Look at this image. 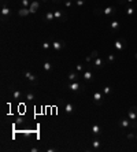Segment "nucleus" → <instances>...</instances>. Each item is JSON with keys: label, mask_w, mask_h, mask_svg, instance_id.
Instances as JSON below:
<instances>
[{"label": "nucleus", "mask_w": 137, "mask_h": 152, "mask_svg": "<svg viewBox=\"0 0 137 152\" xmlns=\"http://www.w3.org/2000/svg\"><path fill=\"white\" fill-rule=\"evenodd\" d=\"M136 8H137V5H133V7H129V5H127L126 8H125V12H126V15L132 16L133 14L136 12Z\"/></svg>", "instance_id": "21"}, {"label": "nucleus", "mask_w": 137, "mask_h": 152, "mask_svg": "<svg viewBox=\"0 0 137 152\" xmlns=\"http://www.w3.org/2000/svg\"><path fill=\"white\" fill-rule=\"evenodd\" d=\"M41 48L44 49V51H48L49 48H52V42H49V41H44L41 44Z\"/></svg>", "instance_id": "25"}, {"label": "nucleus", "mask_w": 137, "mask_h": 152, "mask_svg": "<svg viewBox=\"0 0 137 152\" xmlns=\"http://www.w3.org/2000/svg\"><path fill=\"white\" fill-rule=\"evenodd\" d=\"M101 92H103L104 96H110V94L112 93V88H111V86H104V88L101 89Z\"/></svg>", "instance_id": "24"}, {"label": "nucleus", "mask_w": 137, "mask_h": 152, "mask_svg": "<svg viewBox=\"0 0 137 152\" xmlns=\"http://www.w3.org/2000/svg\"><path fill=\"white\" fill-rule=\"evenodd\" d=\"M126 1H129V3H134L136 0H126Z\"/></svg>", "instance_id": "39"}, {"label": "nucleus", "mask_w": 137, "mask_h": 152, "mask_svg": "<svg viewBox=\"0 0 137 152\" xmlns=\"http://www.w3.org/2000/svg\"><path fill=\"white\" fill-rule=\"evenodd\" d=\"M22 97V93H21V90H14L12 92V99H15V100H19Z\"/></svg>", "instance_id": "26"}, {"label": "nucleus", "mask_w": 137, "mask_h": 152, "mask_svg": "<svg viewBox=\"0 0 137 152\" xmlns=\"http://www.w3.org/2000/svg\"><path fill=\"white\" fill-rule=\"evenodd\" d=\"M67 79H68V82L78 81V73H77V71H70V73L67 74Z\"/></svg>", "instance_id": "17"}, {"label": "nucleus", "mask_w": 137, "mask_h": 152, "mask_svg": "<svg viewBox=\"0 0 137 152\" xmlns=\"http://www.w3.org/2000/svg\"><path fill=\"white\" fill-rule=\"evenodd\" d=\"M136 141H137V134H136Z\"/></svg>", "instance_id": "43"}, {"label": "nucleus", "mask_w": 137, "mask_h": 152, "mask_svg": "<svg viewBox=\"0 0 137 152\" xmlns=\"http://www.w3.org/2000/svg\"><path fill=\"white\" fill-rule=\"evenodd\" d=\"M63 110H64V112H66L67 115H73L74 112H75V105H74L73 103H70V101H67V103L64 104Z\"/></svg>", "instance_id": "10"}, {"label": "nucleus", "mask_w": 137, "mask_h": 152, "mask_svg": "<svg viewBox=\"0 0 137 152\" xmlns=\"http://www.w3.org/2000/svg\"><path fill=\"white\" fill-rule=\"evenodd\" d=\"M67 88L71 90V92H79V90L82 89V85L79 84L78 81H74V82H68Z\"/></svg>", "instance_id": "8"}, {"label": "nucleus", "mask_w": 137, "mask_h": 152, "mask_svg": "<svg viewBox=\"0 0 137 152\" xmlns=\"http://www.w3.org/2000/svg\"><path fill=\"white\" fill-rule=\"evenodd\" d=\"M127 118L130 119V123H132V127L136 129L137 127V105H132L129 111H127Z\"/></svg>", "instance_id": "1"}, {"label": "nucleus", "mask_w": 137, "mask_h": 152, "mask_svg": "<svg viewBox=\"0 0 137 152\" xmlns=\"http://www.w3.org/2000/svg\"><path fill=\"white\" fill-rule=\"evenodd\" d=\"M92 147H93V149H96V151H99L101 147V142L97 140V138H93V141H92Z\"/></svg>", "instance_id": "22"}, {"label": "nucleus", "mask_w": 137, "mask_h": 152, "mask_svg": "<svg viewBox=\"0 0 137 152\" xmlns=\"http://www.w3.org/2000/svg\"><path fill=\"white\" fill-rule=\"evenodd\" d=\"M64 47H66V42L62 41V40H56V41H52V49H53V51H56V52L62 51Z\"/></svg>", "instance_id": "6"}, {"label": "nucleus", "mask_w": 137, "mask_h": 152, "mask_svg": "<svg viewBox=\"0 0 137 152\" xmlns=\"http://www.w3.org/2000/svg\"><path fill=\"white\" fill-rule=\"evenodd\" d=\"M30 3H32V0H21V4H22V7H30Z\"/></svg>", "instance_id": "31"}, {"label": "nucleus", "mask_w": 137, "mask_h": 152, "mask_svg": "<svg viewBox=\"0 0 137 152\" xmlns=\"http://www.w3.org/2000/svg\"><path fill=\"white\" fill-rule=\"evenodd\" d=\"M41 1H44V3H45V1H47V0H41Z\"/></svg>", "instance_id": "42"}, {"label": "nucleus", "mask_w": 137, "mask_h": 152, "mask_svg": "<svg viewBox=\"0 0 137 152\" xmlns=\"http://www.w3.org/2000/svg\"><path fill=\"white\" fill-rule=\"evenodd\" d=\"M104 63H105V60L104 59H101V58H95L93 59V67L95 68H103L104 67Z\"/></svg>", "instance_id": "13"}, {"label": "nucleus", "mask_w": 137, "mask_h": 152, "mask_svg": "<svg viewBox=\"0 0 137 152\" xmlns=\"http://www.w3.org/2000/svg\"><path fill=\"white\" fill-rule=\"evenodd\" d=\"M125 47H126V40H125V38H118V40H115V42H114V48H115L118 52H122V51L125 49Z\"/></svg>", "instance_id": "3"}, {"label": "nucleus", "mask_w": 137, "mask_h": 152, "mask_svg": "<svg viewBox=\"0 0 137 152\" xmlns=\"http://www.w3.org/2000/svg\"><path fill=\"white\" fill-rule=\"evenodd\" d=\"M74 3H75V5H77L78 8H81V7H82V5L85 4V0H75Z\"/></svg>", "instance_id": "32"}, {"label": "nucleus", "mask_w": 137, "mask_h": 152, "mask_svg": "<svg viewBox=\"0 0 137 152\" xmlns=\"http://www.w3.org/2000/svg\"><path fill=\"white\" fill-rule=\"evenodd\" d=\"M92 59H93V58H92V56L89 55V56H86V58H85V62H86V63H90V62H92Z\"/></svg>", "instance_id": "35"}, {"label": "nucleus", "mask_w": 137, "mask_h": 152, "mask_svg": "<svg viewBox=\"0 0 137 152\" xmlns=\"http://www.w3.org/2000/svg\"><path fill=\"white\" fill-rule=\"evenodd\" d=\"M118 125H119V127H121L122 130H126V129H129V127L132 126V123H130V119H129V118H121V119L118 121Z\"/></svg>", "instance_id": "5"}, {"label": "nucleus", "mask_w": 137, "mask_h": 152, "mask_svg": "<svg viewBox=\"0 0 137 152\" xmlns=\"http://www.w3.org/2000/svg\"><path fill=\"white\" fill-rule=\"evenodd\" d=\"M53 15H55V19L59 22H63L67 19V16H66V14H63L62 11H53Z\"/></svg>", "instance_id": "14"}, {"label": "nucleus", "mask_w": 137, "mask_h": 152, "mask_svg": "<svg viewBox=\"0 0 137 152\" xmlns=\"http://www.w3.org/2000/svg\"><path fill=\"white\" fill-rule=\"evenodd\" d=\"M90 131H92V134H93V136L97 137L101 133V127L97 125V123H93V125H92V127H90Z\"/></svg>", "instance_id": "16"}, {"label": "nucleus", "mask_w": 137, "mask_h": 152, "mask_svg": "<svg viewBox=\"0 0 137 152\" xmlns=\"http://www.w3.org/2000/svg\"><path fill=\"white\" fill-rule=\"evenodd\" d=\"M90 56H92L93 59H95V58H97V56H99V51H96V49H93V51L90 52Z\"/></svg>", "instance_id": "33"}, {"label": "nucleus", "mask_w": 137, "mask_h": 152, "mask_svg": "<svg viewBox=\"0 0 137 152\" xmlns=\"http://www.w3.org/2000/svg\"><path fill=\"white\" fill-rule=\"evenodd\" d=\"M115 59H116V55H115V53H108L105 60H107L108 63H111V64H112V63L115 62Z\"/></svg>", "instance_id": "23"}, {"label": "nucleus", "mask_w": 137, "mask_h": 152, "mask_svg": "<svg viewBox=\"0 0 137 152\" xmlns=\"http://www.w3.org/2000/svg\"><path fill=\"white\" fill-rule=\"evenodd\" d=\"M23 75H25V78H26L27 81L30 82V84H37V77L32 73V71H29V70H25V71H23Z\"/></svg>", "instance_id": "7"}, {"label": "nucleus", "mask_w": 137, "mask_h": 152, "mask_svg": "<svg viewBox=\"0 0 137 152\" xmlns=\"http://www.w3.org/2000/svg\"><path fill=\"white\" fill-rule=\"evenodd\" d=\"M38 151H40L38 148H32V149H30V152H38Z\"/></svg>", "instance_id": "38"}, {"label": "nucleus", "mask_w": 137, "mask_h": 152, "mask_svg": "<svg viewBox=\"0 0 137 152\" xmlns=\"http://www.w3.org/2000/svg\"><path fill=\"white\" fill-rule=\"evenodd\" d=\"M59 1H60V0H53V3H59Z\"/></svg>", "instance_id": "40"}, {"label": "nucleus", "mask_w": 137, "mask_h": 152, "mask_svg": "<svg viewBox=\"0 0 137 152\" xmlns=\"http://www.w3.org/2000/svg\"><path fill=\"white\" fill-rule=\"evenodd\" d=\"M93 15L101 16V15H103V10H101V8H99V7H96L95 10H93Z\"/></svg>", "instance_id": "28"}, {"label": "nucleus", "mask_w": 137, "mask_h": 152, "mask_svg": "<svg viewBox=\"0 0 137 152\" xmlns=\"http://www.w3.org/2000/svg\"><path fill=\"white\" fill-rule=\"evenodd\" d=\"M48 152H56V148H48Z\"/></svg>", "instance_id": "37"}, {"label": "nucleus", "mask_w": 137, "mask_h": 152, "mask_svg": "<svg viewBox=\"0 0 137 152\" xmlns=\"http://www.w3.org/2000/svg\"><path fill=\"white\" fill-rule=\"evenodd\" d=\"M44 21L47 22V23H51V22L56 21V19H55V15H53L52 11H48L47 14H45V16H44Z\"/></svg>", "instance_id": "18"}, {"label": "nucleus", "mask_w": 137, "mask_h": 152, "mask_svg": "<svg viewBox=\"0 0 137 152\" xmlns=\"http://www.w3.org/2000/svg\"><path fill=\"white\" fill-rule=\"evenodd\" d=\"M134 58H136V59H137V52H136V53H134Z\"/></svg>", "instance_id": "41"}, {"label": "nucleus", "mask_w": 137, "mask_h": 152, "mask_svg": "<svg viewBox=\"0 0 137 152\" xmlns=\"http://www.w3.org/2000/svg\"><path fill=\"white\" fill-rule=\"evenodd\" d=\"M110 27H111V31H114V33H116V31L119 30V27H121V25H119V22L116 21V19H112V21L110 22Z\"/></svg>", "instance_id": "15"}, {"label": "nucleus", "mask_w": 137, "mask_h": 152, "mask_svg": "<svg viewBox=\"0 0 137 152\" xmlns=\"http://www.w3.org/2000/svg\"><path fill=\"white\" fill-rule=\"evenodd\" d=\"M34 99H36L34 93H33V92H27V93H26V100H27V101H33Z\"/></svg>", "instance_id": "27"}, {"label": "nucleus", "mask_w": 137, "mask_h": 152, "mask_svg": "<svg viewBox=\"0 0 137 152\" xmlns=\"http://www.w3.org/2000/svg\"><path fill=\"white\" fill-rule=\"evenodd\" d=\"M29 14H30V10H29L27 7H21V8H19V11H18V16H22V18L27 16Z\"/></svg>", "instance_id": "19"}, {"label": "nucleus", "mask_w": 137, "mask_h": 152, "mask_svg": "<svg viewBox=\"0 0 137 152\" xmlns=\"http://www.w3.org/2000/svg\"><path fill=\"white\" fill-rule=\"evenodd\" d=\"M82 78H84V81H86V82H90V81L93 79V71H92V70H84Z\"/></svg>", "instance_id": "12"}, {"label": "nucleus", "mask_w": 137, "mask_h": 152, "mask_svg": "<svg viewBox=\"0 0 137 152\" xmlns=\"http://www.w3.org/2000/svg\"><path fill=\"white\" fill-rule=\"evenodd\" d=\"M40 8V1L38 0H32V3H30V7H29V10H30V14H36L37 11Z\"/></svg>", "instance_id": "11"}, {"label": "nucleus", "mask_w": 137, "mask_h": 152, "mask_svg": "<svg viewBox=\"0 0 137 152\" xmlns=\"http://www.w3.org/2000/svg\"><path fill=\"white\" fill-rule=\"evenodd\" d=\"M127 140H136V134H133V133H127Z\"/></svg>", "instance_id": "34"}, {"label": "nucleus", "mask_w": 137, "mask_h": 152, "mask_svg": "<svg viewBox=\"0 0 137 152\" xmlns=\"http://www.w3.org/2000/svg\"><path fill=\"white\" fill-rule=\"evenodd\" d=\"M116 12H118V8H116V5H110V7H105L104 10H103V15H105V16L116 15Z\"/></svg>", "instance_id": "4"}, {"label": "nucleus", "mask_w": 137, "mask_h": 152, "mask_svg": "<svg viewBox=\"0 0 137 152\" xmlns=\"http://www.w3.org/2000/svg\"><path fill=\"white\" fill-rule=\"evenodd\" d=\"M103 92L101 90H96L95 93H93V101H95L97 105H101L103 104Z\"/></svg>", "instance_id": "9"}, {"label": "nucleus", "mask_w": 137, "mask_h": 152, "mask_svg": "<svg viewBox=\"0 0 137 152\" xmlns=\"http://www.w3.org/2000/svg\"><path fill=\"white\" fill-rule=\"evenodd\" d=\"M73 4H74L73 0H64V7H66V8H71Z\"/></svg>", "instance_id": "30"}, {"label": "nucleus", "mask_w": 137, "mask_h": 152, "mask_svg": "<svg viewBox=\"0 0 137 152\" xmlns=\"http://www.w3.org/2000/svg\"><path fill=\"white\" fill-rule=\"evenodd\" d=\"M75 71H77V73H84V64L78 63V64L75 66Z\"/></svg>", "instance_id": "29"}, {"label": "nucleus", "mask_w": 137, "mask_h": 152, "mask_svg": "<svg viewBox=\"0 0 137 152\" xmlns=\"http://www.w3.org/2000/svg\"><path fill=\"white\" fill-rule=\"evenodd\" d=\"M0 14H1V19H3V22L7 21V18H8V16H10V14H11L10 7L5 4V0H3V4H1V11H0Z\"/></svg>", "instance_id": "2"}, {"label": "nucleus", "mask_w": 137, "mask_h": 152, "mask_svg": "<svg viewBox=\"0 0 137 152\" xmlns=\"http://www.w3.org/2000/svg\"><path fill=\"white\" fill-rule=\"evenodd\" d=\"M118 4H119V5L126 4V0H118Z\"/></svg>", "instance_id": "36"}, {"label": "nucleus", "mask_w": 137, "mask_h": 152, "mask_svg": "<svg viewBox=\"0 0 137 152\" xmlns=\"http://www.w3.org/2000/svg\"><path fill=\"white\" fill-rule=\"evenodd\" d=\"M42 68H44V70H45V71H47V73H51V71H52L53 70V67H52V63L51 62H44L42 63Z\"/></svg>", "instance_id": "20"}, {"label": "nucleus", "mask_w": 137, "mask_h": 152, "mask_svg": "<svg viewBox=\"0 0 137 152\" xmlns=\"http://www.w3.org/2000/svg\"><path fill=\"white\" fill-rule=\"evenodd\" d=\"M73 1H75V0H73Z\"/></svg>", "instance_id": "44"}]
</instances>
